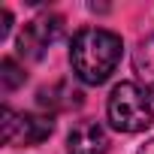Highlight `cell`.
Instances as JSON below:
<instances>
[{
    "mask_svg": "<svg viewBox=\"0 0 154 154\" xmlns=\"http://www.w3.org/2000/svg\"><path fill=\"white\" fill-rule=\"evenodd\" d=\"M60 33H63L60 15H39V18L27 21L24 30L18 33V54L27 60H42L45 51L60 39Z\"/></svg>",
    "mask_w": 154,
    "mask_h": 154,
    "instance_id": "cell-4",
    "label": "cell"
},
{
    "mask_svg": "<svg viewBox=\"0 0 154 154\" xmlns=\"http://www.w3.org/2000/svg\"><path fill=\"white\" fill-rule=\"evenodd\" d=\"M124 42L115 30L82 27L69 42V63L75 79L85 85H103L121 63Z\"/></svg>",
    "mask_w": 154,
    "mask_h": 154,
    "instance_id": "cell-1",
    "label": "cell"
},
{
    "mask_svg": "<svg viewBox=\"0 0 154 154\" xmlns=\"http://www.w3.org/2000/svg\"><path fill=\"white\" fill-rule=\"evenodd\" d=\"M109 136L97 121H79L66 139V154H106Z\"/></svg>",
    "mask_w": 154,
    "mask_h": 154,
    "instance_id": "cell-5",
    "label": "cell"
},
{
    "mask_svg": "<svg viewBox=\"0 0 154 154\" xmlns=\"http://www.w3.org/2000/svg\"><path fill=\"white\" fill-rule=\"evenodd\" d=\"M39 106L51 109V112H66L82 106V91H75L69 82H57L54 88H42L39 91Z\"/></svg>",
    "mask_w": 154,
    "mask_h": 154,
    "instance_id": "cell-7",
    "label": "cell"
},
{
    "mask_svg": "<svg viewBox=\"0 0 154 154\" xmlns=\"http://www.w3.org/2000/svg\"><path fill=\"white\" fill-rule=\"evenodd\" d=\"M24 69L12 60V57H3L0 60V82H3V91H15L18 85H24Z\"/></svg>",
    "mask_w": 154,
    "mask_h": 154,
    "instance_id": "cell-8",
    "label": "cell"
},
{
    "mask_svg": "<svg viewBox=\"0 0 154 154\" xmlns=\"http://www.w3.org/2000/svg\"><path fill=\"white\" fill-rule=\"evenodd\" d=\"M136 154H154V139H148V142H145V145H142Z\"/></svg>",
    "mask_w": 154,
    "mask_h": 154,
    "instance_id": "cell-10",
    "label": "cell"
},
{
    "mask_svg": "<svg viewBox=\"0 0 154 154\" xmlns=\"http://www.w3.org/2000/svg\"><path fill=\"white\" fill-rule=\"evenodd\" d=\"M133 72H136V85L148 97H154V33L145 36L136 45V51H133Z\"/></svg>",
    "mask_w": 154,
    "mask_h": 154,
    "instance_id": "cell-6",
    "label": "cell"
},
{
    "mask_svg": "<svg viewBox=\"0 0 154 154\" xmlns=\"http://www.w3.org/2000/svg\"><path fill=\"white\" fill-rule=\"evenodd\" d=\"M51 130H54L51 115L12 112L9 106L3 109V142L6 145H39L51 136Z\"/></svg>",
    "mask_w": 154,
    "mask_h": 154,
    "instance_id": "cell-3",
    "label": "cell"
},
{
    "mask_svg": "<svg viewBox=\"0 0 154 154\" xmlns=\"http://www.w3.org/2000/svg\"><path fill=\"white\" fill-rule=\"evenodd\" d=\"M106 115L118 133H142L154 124L151 97L136 82H121L112 88L109 103H106Z\"/></svg>",
    "mask_w": 154,
    "mask_h": 154,
    "instance_id": "cell-2",
    "label": "cell"
},
{
    "mask_svg": "<svg viewBox=\"0 0 154 154\" xmlns=\"http://www.w3.org/2000/svg\"><path fill=\"white\" fill-rule=\"evenodd\" d=\"M9 21H12V15H9V9H3V24H0V39H3V36L9 33Z\"/></svg>",
    "mask_w": 154,
    "mask_h": 154,
    "instance_id": "cell-9",
    "label": "cell"
}]
</instances>
